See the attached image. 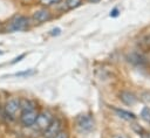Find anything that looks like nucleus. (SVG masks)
I'll use <instances>...</instances> for the list:
<instances>
[{
	"label": "nucleus",
	"mask_w": 150,
	"mask_h": 138,
	"mask_svg": "<svg viewBox=\"0 0 150 138\" xmlns=\"http://www.w3.org/2000/svg\"><path fill=\"white\" fill-rule=\"evenodd\" d=\"M32 23L30 18L22 14H15L8 20V23L4 27V29L7 32H25L32 27Z\"/></svg>",
	"instance_id": "obj_1"
},
{
	"label": "nucleus",
	"mask_w": 150,
	"mask_h": 138,
	"mask_svg": "<svg viewBox=\"0 0 150 138\" xmlns=\"http://www.w3.org/2000/svg\"><path fill=\"white\" fill-rule=\"evenodd\" d=\"M4 109V116L5 119L8 120H16L20 115V103H19V97H9L6 99V102L2 104Z\"/></svg>",
	"instance_id": "obj_2"
},
{
	"label": "nucleus",
	"mask_w": 150,
	"mask_h": 138,
	"mask_svg": "<svg viewBox=\"0 0 150 138\" xmlns=\"http://www.w3.org/2000/svg\"><path fill=\"white\" fill-rule=\"evenodd\" d=\"M53 118H54V117H53V115H52L50 111H48V110L39 111V112H38V117H36V120H35V123H34L33 126H34L36 130L43 132V131L49 126V124L52 123Z\"/></svg>",
	"instance_id": "obj_3"
},
{
	"label": "nucleus",
	"mask_w": 150,
	"mask_h": 138,
	"mask_svg": "<svg viewBox=\"0 0 150 138\" xmlns=\"http://www.w3.org/2000/svg\"><path fill=\"white\" fill-rule=\"evenodd\" d=\"M38 110L36 109H32V110H22L20 111L19 115V122L22 126L25 127H32L36 120L38 117Z\"/></svg>",
	"instance_id": "obj_4"
},
{
	"label": "nucleus",
	"mask_w": 150,
	"mask_h": 138,
	"mask_svg": "<svg viewBox=\"0 0 150 138\" xmlns=\"http://www.w3.org/2000/svg\"><path fill=\"white\" fill-rule=\"evenodd\" d=\"M52 18H53V15H52L50 11L47 7H42V8H39L33 12L30 20L34 23H43V22L52 20Z\"/></svg>",
	"instance_id": "obj_5"
},
{
	"label": "nucleus",
	"mask_w": 150,
	"mask_h": 138,
	"mask_svg": "<svg viewBox=\"0 0 150 138\" xmlns=\"http://www.w3.org/2000/svg\"><path fill=\"white\" fill-rule=\"evenodd\" d=\"M76 125L81 131H90L94 127V119L90 115H80L76 118Z\"/></svg>",
	"instance_id": "obj_6"
},
{
	"label": "nucleus",
	"mask_w": 150,
	"mask_h": 138,
	"mask_svg": "<svg viewBox=\"0 0 150 138\" xmlns=\"http://www.w3.org/2000/svg\"><path fill=\"white\" fill-rule=\"evenodd\" d=\"M62 130V120L60 118H53L49 126L43 131L45 138H54L59 131Z\"/></svg>",
	"instance_id": "obj_7"
},
{
	"label": "nucleus",
	"mask_w": 150,
	"mask_h": 138,
	"mask_svg": "<svg viewBox=\"0 0 150 138\" xmlns=\"http://www.w3.org/2000/svg\"><path fill=\"white\" fill-rule=\"evenodd\" d=\"M120 99L125 105H134L137 102V97L130 91H122L120 94Z\"/></svg>",
	"instance_id": "obj_8"
},
{
	"label": "nucleus",
	"mask_w": 150,
	"mask_h": 138,
	"mask_svg": "<svg viewBox=\"0 0 150 138\" xmlns=\"http://www.w3.org/2000/svg\"><path fill=\"white\" fill-rule=\"evenodd\" d=\"M19 103H20V110H32L36 109V102L27 98V97H19Z\"/></svg>",
	"instance_id": "obj_9"
},
{
	"label": "nucleus",
	"mask_w": 150,
	"mask_h": 138,
	"mask_svg": "<svg viewBox=\"0 0 150 138\" xmlns=\"http://www.w3.org/2000/svg\"><path fill=\"white\" fill-rule=\"evenodd\" d=\"M115 112L118 115V117L125 119V120H134L136 119V116L132 113V112H129V111H125L123 109H114Z\"/></svg>",
	"instance_id": "obj_10"
},
{
	"label": "nucleus",
	"mask_w": 150,
	"mask_h": 138,
	"mask_svg": "<svg viewBox=\"0 0 150 138\" xmlns=\"http://www.w3.org/2000/svg\"><path fill=\"white\" fill-rule=\"evenodd\" d=\"M83 0H66L64 5L67 7V9H75L77 7H80L82 5Z\"/></svg>",
	"instance_id": "obj_11"
},
{
	"label": "nucleus",
	"mask_w": 150,
	"mask_h": 138,
	"mask_svg": "<svg viewBox=\"0 0 150 138\" xmlns=\"http://www.w3.org/2000/svg\"><path fill=\"white\" fill-rule=\"evenodd\" d=\"M62 0H40V4L43 7H50L53 5H59Z\"/></svg>",
	"instance_id": "obj_12"
},
{
	"label": "nucleus",
	"mask_w": 150,
	"mask_h": 138,
	"mask_svg": "<svg viewBox=\"0 0 150 138\" xmlns=\"http://www.w3.org/2000/svg\"><path fill=\"white\" fill-rule=\"evenodd\" d=\"M35 74V70H25V71H19V73H15V74H13L12 76H15V77H22V76H25V77H27V76H30V75H34Z\"/></svg>",
	"instance_id": "obj_13"
},
{
	"label": "nucleus",
	"mask_w": 150,
	"mask_h": 138,
	"mask_svg": "<svg viewBox=\"0 0 150 138\" xmlns=\"http://www.w3.org/2000/svg\"><path fill=\"white\" fill-rule=\"evenodd\" d=\"M139 46L143 49H150V35L149 36H145L143 40H141Z\"/></svg>",
	"instance_id": "obj_14"
},
{
	"label": "nucleus",
	"mask_w": 150,
	"mask_h": 138,
	"mask_svg": "<svg viewBox=\"0 0 150 138\" xmlns=\"http://www.w3.org/2000/svg\"><path fill=\"white\" fill-rule=\"evenodd\" d=\"M141 116H142V118H143L144 120H146V122H150V110H149L148 108H144V109L142 110V112H141Z\"/></svg>",
	"instance_id": "obj_15"
},
{
	"label": "nucleus",
	"mask_w": 150,
	"mask_h": 138,
	"mask_svg": "<svg viewBox=\"0 0 150 138\" xmlns=\"http://www.w3.org/2000/svg\"><path fill=\"white\" fill-rule=\"evenodd\" d=\"M54 138H70V137H69V132L67 130H61L57 132V134Z\"/></svg>",
	"instance_id": "obj_16"
},
{
	"label": "nucleus",
	"mask_w": 150,
	"mask_h": 138,
	"mask_svg": "<svg viewBox=\"0 0 150 138\" xmlns=\"http://www.w3.org/2000/svg\"><path fill=\"white\" fill-rule=\"evenodd\" d=\"M25 56H26V54H21V55H19L18 57H15V58H14V60L11 62V64H15L16 62H20V61H21V60H22Z\"/></svg>",
	"instance_id": "obj_17"
},
{
	"label": "nucleus",
	"mask_w": 150,
	"mask_h": 138,
	"mask_svg": "<svg viewBox=\"0 0 150 138\" xmlns=\"http://www.w3.org/2000/svg\"><path fill=\"white\" fill-rule=\"evenodd\" d=\"M141 137H142V138H150V132H145V131H142V133H141Z\"/></svg>",
	"instance_id": "obj_18"
},
{
	"label": "nucleus",
	"mask_w": 150,
	"mask_h": 138,
	"mask_svg": "<svg viewBox=\"0 0 150 138\" xmlns=\"http://www.w3.org/2000/svg\"><path fill=\"white\" fill-rule=\"evenodd\" d=\"M60 32H61V29H60V28H55V29H53V30H52V33H50V34H52V35H59V34H60Z\"/></svg>",
	"instance_id": "obj_19"
},
{
	"label": "nucleus",
	"mask_w": 150,
	"mask_h": 138,
	"mask_svg": "<svg viewBox=\"0 0 150 138\" xmlns=\"http://www.w3.org/2000/svg\"><path fill=\"white\" fill-rule=\"evenodd\" d=\"M117 15V9H114L112 12H110V16H116Z\"/></svg>",
	"instance_id": "obj_20"
},
{
	"label": "nucleus",
	"mask_w": 150,
	"mask_h": 138,
	"mask_svg": "<svg viewBox=\"0 0 150 138\" xmlns=\"http://www.w3.org/2000/svg\"><path fill=\"white\" fill-rule=\"evenodd\" d=\"M88 2H90V4H96V2H100V0H87Z\"/></svg>",
	"instance_id": "obj_21"
},
{
	"label": "nucleus",
	"mask_w": 150,
	"mask_h": 138,
	"mask_svg": "<svg viewBox=\"0 0 150 138\" xmlns=\"http://www.w3.org/2000/svg\"><path fill=\"white\" fill-rule=\"evenodd\" d=\"M112 138H124L123 136H121V134H116V136H114Z\"/></svg>",
	"instance_id": "obj_22"
},
{
	"label": "nucleus",
	"mask_w": 150,
	"mask_h": 138,
	"mask_svg": "<svg viewBox=\"0 0 150 138\" xmlns=\"http://www.w3.org/2000/svg\"><path fill=\"white\" fill-rule=\"evenodd\" d=\"M4 29V25H2V22L0 21V30H2Z\"/></svg>",
	"instance_id": "obj_23"
},
{
	"label": "nucleus",
	"mask_w": 150,
	"mask_h": 138,
	"mask_svg": "<svg viewBox=\"0 0 150 138\" xmlns=\"http://www.w3.org/2000/svg\"><path fill=\"white\" fill-rule=\"evenodd\" d=\"M2 54H4V51H2V50H0V55H2Z\"/></svg>",
	"instance_id": "obj_24"
},
{
	"label": "nucleus",
	"mask_w": 150,
	"mask_h": 138,
	"mask_svg": "<svg viewBox=\"0 0 150 138\" xmlns=\"http://www.w3.org/2000/svg\"><path fill=\"white\" fill-rule=\"evenodd\" d=\"M22 1H30V0H22Z\"/></svg>",
	"instance_id": "obj_25"
}]
</instances>
